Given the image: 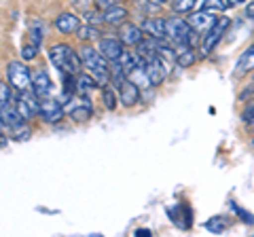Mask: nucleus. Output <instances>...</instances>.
<instances>
[{
  "instance_id": "f257e3e1",
  "label": "nucleus",
  "mask_w": 254,
  "mask_h": 237,
  "mask_svg": "<svg viewBox=\"0 0 254 237\" xmlns=\"http://www.w3.org/2000/svg\"><path fill=\"white\" fill-rule=\"evenodd\" d=\"M49 58L53 61V66L60 70L62 74L68 76H78L83 68V59L81 55H76V51L70 45L62 43V45H53L49 49Z\"/></svg>"
},
{
  "instance_id": "f03ea898",
  "label": "nucleus",
  "mask_w": 254,
  "mask_h": 237,
  "mask_svg": "<svg viewBox=\"0 0 254 237\" xmlns=\"http://www.w3.org/2000/svg\"><path fill=\"white\" fill-rule=\"evenodd\" d=\"M165 28H168V38L174 43V47H176V53L189 49V47H195V43H197L195 30L190 28V23L187 19L170 17V19H165Z\"/></svg>"
},
{
  "instance_id": "7ed1b4c3",
  "label": "nucleus",
  "mask_w": 254,
  "mask_h": 237,
  "mask_svg": "<svg viewBox=\"0 0 254 237\" xmlns=\"http://www.w3.org/2000/svg\"><path fill=\"white\" fill-rule=\"evenodd\" d=\"M81 59H83V66L87 68L95 81L100 85H106L110 81V61L100 53V49H93V47H83L81 49Z\"/></svg>"
},
{
  "instance_id": "20e7f679",
  "label": "nucleus",
  "mask_w": 254,
  "mask_h": 237,
  "mask_svg": "<svg viewBox=\"0 0 254 237\" xmlns=\"http://www.w3.org/2000/svg\"><path fill=\"white\" fill-rule=\"evenodd\" d=\"M172 66H174V61L165 59L159 51L153 55V58L144 59V68H146V74H148V78H150V85H153V87L161 85L165 78H168Z\"/></svg>"
},
{
  "instance_id": "39448f33",
  "label": "nucleus",
  "mask_w": 254,
  "mask_h": 237,
  "mask_svg": "<svg viewBox=\"0 0 254 237\" xmlns=\"http://www.w3.org/2000/svg\"><path fill=\"white\" fill-rule=\"evenodd\" d=\"M6 76H9V85L15 91L32 89V72L23 61H9V66H6Z\"/></svg>"
},
{
  "instance_id": "423d86ee",
  "label": "nucleus",
  "mask_w": 254,
  "mask_h": 237,
  "mask_svg": "<svg viewBox=\"0 0 254 237\" xmlns=\"http://www.w3.org/2000/svg\"><path fill=\"white\" fill-rule=\"evenodd\" d=\"M229 26H231V19L229 17H218V21L203 34V41H201V47H199L201 55H210L214 49H216V45L220 43V38L225 36Z\"/></svg>"
},
{
  "instance_id": "0eeeda50",
  "label": "nucleus",
  "mask_w": 254,
  "mask_h": 237,
  "mask_svg": "<svg viewBox=\"0 0 254 237\" xmlns=\"http://www.w3.org/2000/svg\"><path fill=\"white\" fill-rule=\"evenodd\" d=\"M15 108L17 113L21 115V118H32L38 115L41 110V98L36 96L32 89H26V91H17V100H15Z\"/></svg>"
},
{
  "instance_id": "6e6552de",
  "label": "nucleus",
  "mask_w": 254,
  "mask_h": 237,
  "mask_svg": "<svg viewBox=\"0 0 254 237\" xmlns=\"http://www.w3.org/2000/svg\"><path fill=\"white\" fill-rule=\"evenodd\" d=\"M187 21L190 23V28L199 34H205L208 30L218 21V15L214 11H208V9H201V11H190V15L187 17Z\"/></svg>"
},
{
  "instance_id": "1a4fd4ad",
  "label": "nucleus",
  "mask_w": 254,
  "mask_h": 237,
  "mask_svg": "<svg viewBox=\"0 0 254 237\" xmlns=\"http://www.w3.org/2000/svg\"><path fill=\"white\" fill-rule=\"evenodd\" d=\"M38 117L43 118V123H58L64 118V104L55 98H45L41 100V110H38Z\"/></svg>"
},
{
  "instance_id": "9d476101",
  "label": "nucleus",
  "mask_w": 254,
  "mask_h": 237,
  "mask_svg": "<svg viewBox=\"0 0 254 237\" xmlns=\"http://www.w3.org/2000/svg\"><path fill=\"white\" fill-rule=\"evenodd\" d=\"M98 49H100V53L104 55L108 61H119V59H121V55H123V51H125L123 49V41H121V38H115V36L100 38Z\"/></svg>"
},
{
  "instance_id": "9b49d317",
  "label": "nucleus",
  "mask_w": 254,
  "mask_h": 237,
  "mask_svg": "<svg viewBox=\"0 0 254 237\" xmlns=\"http://www.w3.org/2000/svg\"><path fill=\"white\" fill-rule=\"evenodd\" d=\"M32 91H34L41 100L51 98L53 83H51V78H49V74H47L45 70H36V72H32Z\"/></svg>"
},
{
  "instance_id": "f8f14e48",
  "label": "nucleus",
  "mask_w": 254,
  "mask_h": 237,
  "mask_svg": "<svg viewBox=\"0 0 254 237\" xmlns=\"http://www.w3.org/2000/svg\"><path fill=\"white\" fill-rule=\"evenodd\" d=\"M119 100H121V104L125 108L136 106L140 102V87L133 81H129V78H125L121 83V87H119Z\"/></svg>"
},
{
  "instance_id": "ddd939ff",
  "label": "nucleus",
  "mask_w": 254,
  "mask_h": 237,
  "mask_svg": "<svg viewBox=\"0 0 254 237\" xmlns=\"http://www.w3.org/2000/svg\"><path fill=\"white\" fill-rule=\"evenodd\" d=\"M119 38L123 41V45H127V47H136L142 38H144V30L142 28H138L136 23H123L121 26V30H119Z\"/></svg>"
},
{
  "instance_id": "4468645a",
  "label": "nucleus",
  "mask_w": 254,
  "mask_h": 237,
  "mask_svg": "<svg viewBox=\"0 0 254 237\" xmlns=\"http://www.w3.org/2000/svg\"><path fill=\"white\" fill-rule=\"evenodd\" d=\"M140 28L144 30V34L157 38V41H165V38H168V28H165V19H161V17H150V19H146L144 23H142Z\"/></svg>"
},
{
  "instance_id": "2eb2a0df",
  "label": "nucleus",
  "mask_w": 254,
  "mask_h": 237,
  "mask_svg": "<svg viewBox=\"0 0 254 237\" xmlns=\"http://www.w3.org/2000/svg\"><path fill=\"white\" fill-rule=\"evenodd\" d=\"M55 28H58L62 34H76L78 28H81V19H78V15L62 13V15H58V19H55Z\"/></svg>"
},
{
  "instance_id": "dca6fc26",
  "label": "nucleus",
  "mask_w": 254,
  "mask_h": 237,
  "mask_svg": "<svg viewBox=\"0 0 254 237\" xmlns=\"http://www.w3.org/2000/svg\"><path fill=\"white\" fill-rule=\"evenodd\" d=\"M98 87H102V85L95 81L91 74H78L76 76V96L81 100H87Z\"/></svg>"
},
{
  "instance_id": "f3484780",
  "label": "nucleus",
  "mask_w": 254,
  "mask_h": 237,
  "mask_svg": "<svg viewBox=\"0 0 254 237\" xmlns=\"http://www.w3.org/2000/svg\"><path fill=\"white\" fill-rule=\"evenodd\" d=\"M235 66H237V68H235L237 74L252 72V70H254V45H250L248 49H246V51L240 55V59H237Z\"/></svg>"
},
{
  "instance_id": "a211bd4d",
  "label": "nucleus",
  "mask_w": 254,
  "mask_h": 237,
  "mask_svg": "<svg viewBox=\"0 0 254 237\" xmlns=\"http://www.w3.org/2000/svg\"><path fill=\"white\" fill-rule=\"evenodd\" d=\"M68 113H70V118H72L74 123H85L93 117V108H91L89 102H85V104H76L72 108H68Z\"/></svg>"
},
{
  "instance_id": "6ab92c4d",
  "label": "nucleus",
  "mask_w": 254,
  "mask_h": 237,
  "mask_svg": "<svg viewBox=\"0 0 254 237\" xmlns=\"http://www.w3.org/2000/svg\"><path fill=\"white\" fill-rule=\"evenodd\" d=\"M102 19H104L106 23H110V26H119V23H123L127 19V9H123V6H110V9L104 11V15H102Z\"/></svg>"
},
{
  "instance_id": "aec40b11",
  "label": "nucleus",
  "mask_w": 254,
  "mask_h": 237,
  "mask_svg": "<svg viewBox=\"0 0 254 237\" xmlns=\"http://www.w3.org/2000/svg\"><path fill=\"white\" fill-rule=\"evenodd\" d=\"M45 32H47V26L41 19H32L30 21V41L34 43L36 47H41L45 41Z\"/></svg>"
},
{
  "instance_id": "412c9836",
  "label": "nucleus",
  "mask_w": 254,
  "mask_h": 237,
  "mask_svg": "<svg viewBox=\"0 0 254 237\" xmlns=\"http://www.w3.org/2000/svg\"><path fill=\"white\" fill-rule=\"evenodd\" d=\"M13 87L11 85H6L0 81V110H4V108H9L15 104V100H13Z\"/></svg>"
},
{
  "instance_id": "4be33fe9",
  "label": "nucleus",
  "mask_w": 254,
  "mask_h": 237,
  "mask_svg": "<svg viewBox=\"0 0 254 237\" xmlns=\"http://www.w3.org/2000/svg\"><path fill=\"white\" fill-rule=\"evenodd\" d=\"M9 131H11V138H13V140H17V142L30 140V136H32V129H30L28 125H26V121L17 123V125H15V127H11Z\"/></svg>"
},
{
  "instance_id": "5701e85b",
  "label": "nucleus",
  "mask_w": 254,
  "mask_h": 237,
  "mask_svg": "<svg viewBox=\"0 0 254 237\" xmlns=\"http://www.w3.org/2000/svg\"><path fill=\"white\" fill-rule=\"evenodd\" d=\"M195 59H197V55H195V51H193V47H189V49L176 53V64L182 66V68H189Z\"/></svg>"
},
{
  "instance_id": "b1692460",
  "label": "nucleus",
  "mask_w": 254,
  "mask_h": 237,
  "mask_svg": "<svg viewBox=\"0 0 254 237\" xmlns=\"http://www.w3.org/2000/svg\"><path fill=\"white\" fill-rule=\"evenodd\" d=\"M76 36L81 38V41H95V38H100V30L91 26V23H87V26H81L78 28Z\"/></svg>"
},
{
  "instance_id": "393cba45",
  "label": "nucleus",
  "mask_w": 254,
  "mask_h": 237,
  "mask_svg": "<svg viewBox=\"0 0 254 237\" xmlns=\"http://www.w3.org/2000/svg\"><path fill=\"white\" fill-rule=\"evenodd\" d=\"M102 100H104V106L108 110H115L117 108V93H115L113 87L102 85Z\"/></svg>"
},
{
  "instance_id": "a878e982",
  "label": "nucleus",
  "mask_w": 254,
  "mask_h": 237,
  "mask_svg": "<svg viewBox=\"0 0 254 237\" xmlns=\"http://www.w3.org/2000/svg\"><path fill=\"white\" fill-rule=\"evenodd\" d=\"M227 220L225 218H220V216H214V218H210L208 223H205V229H208V231H212V233H225L227 231Z\"/></svg>"
},
{
  "instance_id": "bb28decb",
  "label": "nucleus",
  "mask_w": 254,
  "mask_h": 237,
  "mask_svg": "<svg viewBox=\"0 0 254 237\" xmlns=\"http://www.w3.org/2000/svg\"><path fill=\"white\" fill-rule=\"evenodd\" d=\"M197 2H201V0H176V2H174V11L176 13H190V11H195Z\"/></svg>"
},
{
  "instance_id": "cd10ccee",
  "label": "nucleus",
  "mask_w": 254,
  "mask_h": 237,
  "mask_svg": "<svg viewBox=\"0 0 254 237\" xmlns=\"http://www.w3.org/2000/svg\"><path fill=\"white\" fill-rule=\"evenodd\" d=\"M201 9H208V11H214V13H220L227 9L225 0H201Z\"/></svg>"
},
{
  "instance_id": "c85d7f7f",
  "label": "nucleus",
  "mask_w": 254,
  "mask_h": 237,
  "mask_svg": "<svg viewBox=\"0 0 254 237\" xmlns=\"http://www.w3.org/2000/svg\"><path fill=\"white\" fill-rule=\"evenodd\" d=\"M38 55V47L34 43H28V45H23V49H21V59L23 61H30V59H34Z\"/></svg>"
},
{
  "instance_id": "c756f323",
  "label": "nucleus",
  "mask_w": 254,
  "mask_h": 237,
  "mask_svg": "<svg viewBox=\"0 0 254 237\" xmlns=\"http://www.w3.org/2000/svg\"><path fill=\"white\" fill-rule=\"evenodd\" d=\"M231 205H233V210L237 212V214H240V218L244 220V223H248V225H254V216L250 214V212L242 210V208H240V205H237V203H231Z\"/></svg>"
},
{
  "instance_id": "7c9ffc66",
  "label": "nucleus",
  "mask_w": 254,
  "mask_h": 237,
  "mask_svg": "<svg viewBox=\"0 0 254 237\" xmlns=\"http://www.w3.org/2000/svg\"><path fill=\"white\" fill-rule=\"evenodd\" d=\"M242 118H244V121H254V100H250V104L246 106Z\"/></svg>"
},
{
  "instance_id": "2f4dec72",
  "label": "nucleus",
  "mask_w": 254,
  "mask_h": 237,
  "mask_svg": "<svg viewBox=\"0 0 254 237\" xmlns=\"http://www.w3.org/2000/svg\"><path fill=\"white\" fill-rule=\"evenodd\" d=\"M117 4V0H95V6H98V9H110V6H115Z\"/></svg>"
},
{
  "instance_id": "473e14b6",
  "label": "nucleus",
  "mask_w": 254,
  "mask_h": 237,
  "mask_svg": "<svg viewBox=\"0 0 254 237\" xmlns=\"http://www.w3.org/2000/svg\"><path fill=\"white\" fill-rule=\"evenodd\" d=\"M246 17L254 19V0H252V2H248V4H246Z\"/></svg>"
},
{
  "instance_id": "72a5a7b5",
  "label": "nucleus",
  "mask_w": 254,
  "mask_h": 237,
  "mask_svg": "<svg viewBox=\"0 0 254 237\" xmlns=\"http://www.w3.org/2000/svg\"><path fill=\"white\" fill-rule=\"evenodd\" d=\"M246 0H225V4L227 6H240V4H244Z\"/></svg>"
},
{
  "instance_id": "f704fd0d",
  "label": "nucleus",
  "mask_w": 254,
  "mask_h": 237,
  "mask_svg": "<svg viewBox=\"0 0 254 237\" xmlns=\"http://www.w3.org/2000/svg\"><path fill=\"white\" fill-rule=\"evenodd\" d=\"M136 235H146V237H150V231H148V229H138Z\"/></svg>"
},
{
  "instance_id": "c9c22d12",
  "label": "nucleus",
  "mask_w": 254,
  "mask_h": 237,
  "mask_svg": "<svg viewBox=\"0 0 254 237\" xmlns=\"http://www.w3.org/2000/svg\"><path fill=\"white\" fill-rule=\"evenodd\" d=\"M150 2H155V4H165V2H170V0H150Z\"/></svg>"
},
{
  "instance_id": "e433bc0d",
  "label": "nucleus",
  "mask_w": 254,
  "mask_h": 237,
  "mask_svg": "<svg viewBox=\"0 0 254 237\" xmlns=\"http://www.w3.org/2000/svg\"><path fill=\"white\" fill-rule=\"evenodd\" d=\"M2 127H4V121L0 118V136H2Z\"/></svg>"
}]
</instances>
